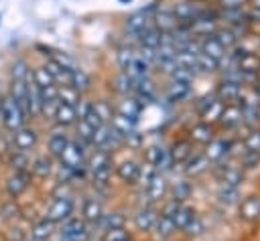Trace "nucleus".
<instances>
[{
    "mask_svg": "<svg viewBox=\"0 0 260 241\" xmlns=\"http://www.w3.org/2000/svg\"><path fill=\"white\" fill-rule=\"evenodd\" d=\"M144 162L150 164V166H154L162 174L173 166V162L169 158V148H165L160 144H152V146H146L144 148Z\"/></svg>",
    "mask_w": 260,
    "mask_h": 241,
    "instance_id": "obj_5",
    "label": "nucleus"
},
{
    "mask_svg": "<svg viewBox=\"0 0 260 241\" xmlns=\"http://www.w3.org/2000/svg\"><path fill=\"white\" fill-rule=\"evenodd\" d=\"M193 154V144L189 140H177L171 148H169V158L173 162V166H181L189 156Z\"/></svg>",
    "mask_w": 260,
    "mask_h": 241,
    "instance_id": "obj_27",
    "label": "nucleus"
},
{
    "mask_svg": "<svg viewBox=\"0 0 260 241\" xmlns=\"http://www.w3.org/2000/svg\"><path fill=\"white\" fill-rule=\"evenodd\" d=\"M43 67H45V69L49 71V75L53 77L55 85H69V81H71V71L75 69V67L63 65V63H59L57 59H51V57L43 63Z\"/></svg>",
    "mask_w": 260,
    "mask_h": 241,
    "instance_id": "obj_17",
    "label": "nucleus"
},
{
    "mask_svg": "<svg viewBox=\"0 0 260 241\" xmlns=\"http://www.w3.org/2000/svg\"><path fill=\"white\" fill-rule=\"evenodd\" d=\"M217 200L221 205H236L240 203V188L238 186H221L217 192Z\"/></svg>",
    "mask_w": 260,
    "mask_h": 241,
    "instance_id": "obj_48",
    "label": "nucleus"
},
{
    "mask_svg": "<svg viewBox=\"0 0 260 241\" xmlns=\"http://www.w3.org/2000/svg\"><path fill=\"white\" fill-rule=\"evenodd\" d=\"M244 91V83L238 81V79H230V77H223L217 87H215V97L223 103H238L240 95Z\"/></svg>",
    "mask_w": 260,
    "mask_h": 241,
    "instance_id": "obj_7",
    "label": "nucleus"
},
{
    "mask_svg": "<svg viewBox=\"0 0 260 241\" xmlns=\"http://www.w3.org/2000/svg\"><path fill=\"white\" fill-rule=\"evenodd\" d=\"M238 213H240V219L246 223L258 221L260 219V194H248L246 198H242Z\"/></svg>",
    "mask_w": 260,
    "mask_h": 241,
    "instance_id": "obj_18",
    "label": "nucleus"
},
{
    "mask_svg": "<svg viewBox=\"0 0 260 241\" xmlns=\"http://www.w3.org/2000/svg\"><path fill=\"white\" fill-rule=\"evenodd\" d=\"M120 241H136L132 235H128V237H124V239H120Z\"/></svg>",
    "mask_w": 260,
    "mask_h": 241,
    "instance_id": "obj_56",
    "label": "nucleus"
},
{
    "mask_svg": "<svg viewBox=\"0 0 260 241\" xmlns=\"http://www.w3.org/2000/svg\"><path fill=\"white\" fill-rule=\"evenodd\" d=\"M189 95H191V83L171 79L169 89H167V97H169L171 103H181V101L189 99Z\"/></svg>",
    "mask_w": 260,
    "mask_h": 241,
    "instance_id": "obj_31",
    "label": "nucleus"
},
{
    "mask_svg": "<svg viewBox=\"0 0 260 241\" xmlns=\"http://www.w3.org/2000/svg\"><path fill=\"white\" fill-rule=\"evenodd\" d=\"M124 24H126V30H128L130 34L138 36L140 32H144L146 28L152 26V16H150L148 12H144V10H138V12L130 14V16L126 18Z\"/></svg>",
    "mask_w": 260,
    "mask_h": 241,
    "instance_id": "obj_19",
    "label": "nucleus"
},
{
    "mask_svg": "<svg viewBox=\"0 0 260 241\" xmlns=\"http://www.w3.org/2000/svg\"><path fill=\"white\" fill-rule=\"evenodd\" d=\"M89 235V225L81 217H71L61 225V237L67 241H85Z\"/></svg>",
    "mask_w": 260,
    "mask_h": 241,
    "instance_id": "obj_9",
    "label": "nucleus"
},
{
    "mask_svg": "<svg viewBox=\"0 0 260 241\" xmlns=\"http://www.w3.org/2000/svg\"><path fill=\"white\" fill-rule=\"evenodd\" d=\"M57 99L61 103H67L71 107H77V103L83 99V95L79 91H75L71 85H57Z\"/></svg>",
    "mask_w": 260,
    "mask_h": 241,
    "instance_id": "obj_39",
    "label": "nucleus"
},
{
    "mask_svg": "<svg viewBox=\"0 0 260 241\" xmlns=\"http://www.w3.org/2000/svg\"><path fill=\"white\" fill-rule=\"evenodd\" d=\"M156 217H158V211L152 207V205H144L140 207L134 215H132V223L138 231L142 233H152V227L156 223Z\"/></svg>",
    "mask_w": 260,
    "mask_h": 241,
    "instance_id": "obj_11",
    "label": "nucleus"
},
{
    "mask_svg": "<svg viewBox=\"0 0 260 241\" xmlns=\"http://www.w3.org/2000/svg\"><path fill=\"white\" fill-rule=\"evenodd\" d=\"M104 213H106V211H104V205H102L100 198H95V196L83 198V203H81V219H83L87 225H98V223L102 221Z\"/></svg>",
    "mask_w": 260,
    "mask_h": 241,
    "instance_id": "obj_15",
    "label": "nucleus"
},
{
    "mask_svg": "<svg viewBox=\"0 0 260 241\" xmlns=\"http://www.w3.org/2000/svg\"><path fill=\"white\" fill-rule=\"evenodd\" d=\"M69 140H71V138L67 136L65 128L51 132V136H49V140H47V150H49V156L59 160V156L63 154V150H65V146L69 144Z\"/></svg>",
    "mask_w": 260,
    "mask_h": 241,
    "instance_id": "obj_21",
    "label": "nucleus"
},
{
    "mask_svg": "<svg viewBox=\"0 0 260 241\" xmlns=\"http://www.w3.org/2000/svg\"><path fill=\"white\" fill-rule=\"evenodd\" d=\"M30 182H32V176H30L28 170H22V172H10L8 178H6V182H4V188H6L8 198H14V200H16L20 194H24V192L28 190Z\"/></svg>",
    "mask_w": 260,
    "mask_h": 241,
    "instance_id": "obj_6",
    "label": "nucleus"
},
{
    "mask_svg": "<svg viewBox=\"0 0 260 241\" xmlns=\"http://www.w3.org/2000/svg\"><path fill=\"white\" fill-rule=\"evenodd\" d=\"M162 213L173 221V225H175L177 231H185V229L189 227V223L197 217V211H195L193 207H189V205H185V203H175V200H171V203L165 207Z\"/></svg>",
    "mask_w": 260,
    "mask_h": 241,
    "instance_id": "obj_3",
    "label": "nucleus"
},
{
    "mask_svg": "<svg viewBox=\"0 0 260 241\" xmlns=\"http://www.w3.org/2000/svg\"><path fill=\"white\" fill-rule=\"evenodd\" d=\"M69 85H71L75 91H79V93L83 95V93H87V91L91 89V77H89L83 69L75 67V69L71 71V81H69Z\"/></svg>",
    "mask_w": 260,
    "mask_h": 241,
    "instance_id": "obj_36",
    "label": "nucleus"
},
{
    "mask_svg": "<svg viewBox=\"0 0 260 241\" xmlns=\"http://www.w3.org/2000/svg\"><path fill=\"white\" fill-rule=\"evenodd\" d=\"M244 152L260 154V128H250L246 138H244Z\"/></svg>",
    "mask_w": 260,
    "mask_h": 241,
    "instance_id": "obj_46",
    "label": "nucleus"
},
{
    "mask_svg": "<svg viewBox=\"0 0 260 241\" xmlns=\"http://www.w3.org/2000/svg\"><path fill=\"white\" fill-rule=\"evenodd\" d=\"M232 148H234V142L232 140H223V138H213L207 146H205V158L215 164V162H221L225 156L232 154Z\"/></svg>",
    "mask_w": 260,
    "mask_h": 241,
    "instance_id": "obj_10",
    "label": "nucleus"
},
{
    "mask_svg": "<svg viewBox=\"0 0 260 241\" xmlns=\"http://www.w3.org/2000/svg\"><path fill=\"white\" fill-rule=\"evenodd\" d=\"M217 178L221 182V186H238L240 188V182L244 180V172L240 168H234V166H221L219 172H217Z\"/></svg>",
    "mask_w": 260,
    "mask_h": 241,
    "instance_id": "obj_33",
    "label": "nucleus"
},
{
    "mask_svg": "<svg viewBox=\"0 0 260 241\" xmlns=\"http://www.w3.org/2000/svg\"><path fill=\"white\" fill-rule=\"evenodd\" d=\"M199 53L219 63V61L225 57V53H228V51H225V49H223V47L213 38V34H211V36H205V38H201V41H199Z\"/></svg>",
    "mask_w": 260,
    "mask_h": 241,
    "instance_id": "obj_25",
    "label": "nucleus"
},
{
    "mask_svg": "<svg viewBox=\"0 0 260 241\" xmlns=\"http://www.w3.org/2000/svg\"><path fill=\"white\" fill-rule=\"evenodd\" d=\"M138 170H140V164H138L136 160H122V162L116 166V176H118L124 184L132 186V184L138 182Z\"/></svg>",
    "mask_w": 260,
    "mask_h": 241,
    "instance_id": "obj_23",
    "label": "nucleus"
},
{
    "mask_svg": "<svg viewBox=\"0 0 260 241\" xmlns=\"http://www.w3.org/2000/svg\"><path fill=\"white\" fill-rule=\"evenodd\" d=\"M104 231L108 229H120V227H126V217L120 213V211H112V213H104L102 221L98 223Z\"/></svg>",
    "mask_w": 260,
    "mask_h": 241,
    "instance_id": "obj_41",
    "label": "nucleus"
},
{
    "mask_svg": "<svg viewBox=\"0 0 260 241\" xmlns=\"http://www.w3.org/2000/svg\"><path fill=\"white\" fill-rule=\"evenodd\" d=\"M252 8H260V0H252Z\"/></svg>",
    "mask_w": 260,
    "mask_h": 241,
    "instance_id": "obj_55",
    "label": "nucleus"
},
{
    "mask_svg": "<svg viewBox=\"0 0 260 241\" xmlns=\"http://www.w3.org/2000/svg\"><path fill=\"white\" fill-rule=\"evenodd\" d=\"M130 233L126 231V227H120V229H108L102 233V241H120L124 237H128Z\"/></svg>",
    "mask_w": 260,
    "mask_h": 241,
    "instance_id": "obj_53",
    "label": "nucleus"
},
{
    "mask_svg": "<svg viewBox=\"0 0 260 241\" xmlns=\"http://www.w3.org/2000/svg\"><path fill=\"white\" fill-rule=\"evenodd\" d=\"M75 134H77V142L79 144H83L85 148L87 146H93V134H95V130H91L85 122H81V119H77L75 122Z\"/></svg>",
    "mask_w": 260,
    "mask_h": 241,
    "instance_id": "obj_45",
    "label": "nucleus"
},
{
    "mask_svg": "<svg viewBox=\"0 0 260 241\" xmlns=\"http://www.w3.org/2000/svg\"><path fill=\"white\" fill-rule=\"evenodd\" d=\"M219 124L225 128V130H234L238 126H242V109L238 103H225L223 111H221V117H219Z\"/></svg>",
    "mask_w": 260,
    "mask_h": 241,
    "instance_id": "obj_29",
    "label": "nucleus"
},
{
    "mask_svg": "<svg viewBox=\"0 0 260 241\" xmlns=\"http://www.w3.org/2000/svg\"><path fill=\"white\" fill-rule=\"evenodd\" d=\"M134 59H136V49H134V47H130V45L120 47V49H118V53H116V61H118L120 71H126V69L132 65V61H134Z\"/></svg>",
    "mask_w": 260,
    "mask_h": 241,
    "instance_id": "obj_44",
    "label": "nucleus"
},
{
    "mask_svg": "<svg viewBox=\"0 0 260 241\" xmlns=\"http://www.w3.org/2000/svg\"><path fill=\"white\" fill-rule=\"evenodd\" d=\"M179 24H181V20L175 16L173 10H156V12L152 14V26H154L156 30L165 32V34L175 32V30L179 28Z\"/></svg>",
    "mask_w": 260,
    "mask_h": 241,
    "instance_id": "obj_16",
    "label": "nucleus"
},
{
    "mask_svg": "<svg viewBox=\"0 0 260 241\" xmlns=\"http://www.w3.org/2000/svg\"><path fill=\"white\" fill-rule=\"evenodd\" d=\"M203 231H205V223H203V219L197 215L191 223H189V227L185 229V233L189 235V237H199V235H203Z\"/></svg>",
    "mask_w": 260,
    "mask_h": 241,
    "instance_id": "obj_52",
    "label": "nucleus"
},
{
    "mask_svg": "<svg viewBox=\"0 0 260 241\" xmlns=\"http://www.w3.org/2000/svg\"><path fill=\"white\" fill-rule=\"evenodd\" d=\"M213 38L225 49V51H232L234 47H238V36L234 34V30L230 26H217V30L213 32Z\"/></svg>",
    "mask_w": 260,
    "mask_h": 241,
    "instance_id": "obj_38",
    "label": "nucleus"
},
{
    "mask_svg": "<svg viewBox=\"0 0 260 241\" xmlns=\"http://www.w3.org/2000/svg\"><path fill=\"white\" fill-rule=\"evenodd\" d=\"M120 2H122V4H128V2H132V0H120Z\"/></svg>",
    "mask_w": 260,
    "mask_h": 241,
    "instance_id": "obj_59",
    "label": "nucleus"
},
{
    "mask_svg": "<svg viewBox=\"0 0 260 241\" xmlns=\"http://www.w3.org/2000/svg\"><path fill=\"white\" fill-rule=\"evenodd\" d=\"M193 192V184L187 180V178H181L173 184H169V194H171V200L175 203H185Z\"/></svg>",
    "mask_w": 260,
    "mask_h": 241,
    "instance_id": "obj_34",
    "label": "nucleus"
},
{
    "mask_svg": "<svg viewBox=\"0 0 260 241\" xmlns=\"http://www.w3.org/2000/svg\"><path fill=\"white\" fill-rule=\"evenodd\" d=\"M242 164H244V168H256V166L260 164V154L244 152V156H242Z\"/></svg>",
    "mask_w": 260,
    "mask_h": 241,
    "instance_id": "obj_54",
    "label": "nucleus"
},
{
    "mask_svg": "<svg viewBox=\"0 0 260 241\" xmlns=\"http://www.w3.org/2000/svg\"><path fill=\"white\" fill-rule=\"evenodd\" d=\"M57 241H67V239H65V237H61V235H59V239H57Z\"/></svg>",
    "mask_w": 260,
    "mask_h": 241,
    "instance_id": "obj_60",
    "label": "nucleus"
},
{
    "mask_svg": "<svg viewBox=\"0 0 260 241\" xmlns=\"http://www.w3.org/2000/svg\"><path fill=\"white\" fill-rule=\"evenodd\" d=\"M213 138H215V130H213V126L203 124V122H197V124L191 126V130H189V138H187V140H189L191 144L207 146Z\"/></svg>",
    "mask_w": 260,
    "mask_h": 241,
    "instance_id": "obj_20",
    "label": "nucleus"
},
{
    "mask_svg": "<svg viewBox=\"0 0 260 241\" xmlns=\"http://www.w3.org/2000/svg\"><path fill=\"white\" fill-rule=\"evenodd\" d=\"M0 215H2V219H6V221H16L18 215H20V207H18V203H16L14 198H8L6 203H2V207H0Z\"/></svg>",
    "mask_w": 260,
    "mask_h": 241,
    "instance_id": "obj_49",
    "label": "nucleus"
},
{
    "mask_svg": "<svg viewBox=\"0 0 260 241\" xmlns=\"http://www.w3.org/2000/svg\"><path fill=\"white\" fill-rule=\"evenodd\" d=\"M142 190H144V194H146V198L150 203H158L169 194V180H167V176L162 172H156L152 176V180Z\"/></svg>",
    "mask_w": 260,
    "mask_h": 241,
    "instance_id": "obj_13",
    "label": "nucleus"
},
{
    "mask_svg": "<svg viewBox=\"0 0 260 241\" xmlns=\"http://www.w3.org/2000/svg\"><path fill=\"white\" fill-rule=\"evenodd\" d=\"M256 79H258V83H260V71H258V75H256Z\"/></svg>",
    "mask_w": 260,
    "mask_h": 241,
    "instance_id": "obj_61",
    "label": "nucleus"
},
{
    "mask_svg": "<svg viewBox=\"0 0 260 241\" xmlns=\"http://www.w3.org/2000/svg\"><path fill=\"white\" fill-rule=\"evenodd\" d=\"M219 69V63L217 61H213V59H209V57H205V55H197V61H195V73H205V75H209V73H215Z\"/></svg>",
    "mask_w": 260,
    "mask_h": 241,
    "instance_id": "obj_47",
    "label": "nucleus"
},
{
    "mask_svg": "<svg viewBox=\"0 0 260 241\" xmlns=\"http://www.w3.org/2000/svg\"><path fill=\"white\" fill-rule=\"evenodd\" d=\"M236 71L242 75L244 81H246V79H256V75H258V71H260V55L248 51L244 57L238 59Z\"/></svg>",
    "mask_w": 260,
    "mask_h": 241,
    "instance_id": "obj_14",
    "label": "nucleus"
},
{
    "mask_svg": "<svg viewBox=\"0 0 260 241\" xmlns=\"http://www.w3.org/2000/svg\"><path fill=\"white\" fill-rule=\"evenodd\" d=\"M114 89H116L122 97L132 95V93H134V79H132L130 75H126L124 71H120V73L114 77Z\"/></svg>",
    "mask_w": 260,
    "mask_h": 241,
    "instance_id": "obj_43",
    "label": "nucleus"
},
{
    "mask_svg": "<svg viewBox=\"0 0 260 241\" xmlns=\"http://www.w3.org/2000/svg\"><path fill=\"white\" fill-rule=\"evenodd\" d=\"M28 172L32 178H49L53 174V158L49 154H41L30 160Z\"/></svg>",
    "mask_w": 260,
    "mask_h": 241,
    "instance_id": "obj_22",
    "label": "nucleus"
},
{
    "mask_svg": "<svg viewBox=\"0 0 260 241\" xmlns=\"http://www.w3.org/2000/svg\"><path fill=\"white\" fill-rule=\"evenodd\" d=\"M73 211H75V203L71 196H55L53 203L49 205L47 213H45V219H49L51 223L55 225H63L67 219L73 217Z\"/></svg>",
    "mask_w": 260,
    "mask_h": 241,
    "instance_id": "obj_4",
    "label": "nucleus"
},
{
    "mask_svg": "<svg viewBox=\"0 0 260 241\" xmlns=\"http://www.w3.org/2000/svg\"><path fill=\"white\" fill-rule=\"evenodd\" d=\"M55 229L57 225L43 217L30 227V241H49L55 235Z\"/></svg>",
    "mask_w": 260,
    "mask_h": 241,
    "instance_id": "obj_30",
    "label": "nucleus"
},
{
    "mask_svg": "<svg viewBox=\"0 0 260 241\" xmlns=\"http://www.w3.org/2000/svg\"><path fill=\"white\" fill-rule=\"evenodd\" d=\"M30 79V65L24 59H16L10 65V81H28Z\"/></svg>",
    "mask_w": 260,
    "mask_h": 241,
    "instance_id": "obj_42",
    "label": "nucleus"
},
{
    "mask_svg": "<svg viewBox=\"0 0 260 241\" xmlns=\"http://www.w3.org/2000/svg\"><path fill=\"white\" fill-rule=\"evenodd\" d=\"M30 83H32V85H37L39 89H45V87L55 85L53 77L49 75V71H47L43 65H39V67H32V69H30Z\"/></svg>",
    "mask_w": 260,
    "mask_h": 241,
    "instance_id": "obj_40",
    "label": "nucleus"
},
{
    "mask_svg": "<svg viewBox=\"0 0 260 241\" xmlns=\"http://www.w3.org/2000/svg\"><path fill=\"white\" fill-rule=\"evenodd\" d=\"M258 93H260V85H258Z\"/></svg>",
    "mask_w": 260,
    "mask_h": 241,
    "instance_id": "obj_62",
    "label": "nucleus"
},
{
    "mask_svg": "<svg viewBox=\"0 0 260 241\" xmlns=\"http://www.w3.org/2000/svg\"><path fill=\"white\" fill-rule=\"evenodd\" d=\"M10 138H12V148L18 152H30L39 144V132L32 126H22L14 134H10Z\"/></svg>",
    "mask_w": 260,
    "mask_h": 241,
    "instance_id": "obj_8",
    "label": "nucleus"
},
{
    "mask_svg": "<svg viewBox=\"0 0 260 241\" xmlns=\"http://www.w3.org/2000/svg\"><path fill=\"white\" fill-rule=\"evenodd\" d=\"M136 38H138V47H146V49H154L156 51V49H160L165 45L167 34L160 32V30H156L154 26H150L144 32H140Z\"/></svg>",
    "mask_w": 260,
    "mask_h": 241,
    "instance_id": "obj_24",
    "label": "nucleus"
},
{
    "mask_svg": "<svg viewBox=\"0 0 260 241\" xmlns=\"http://www.w3.org/2000/svg\"><path fill=\"white\" fill-rule=\"evenodd\" d=\"M175 225H173V221L165 215V213H158V217H156V223H154V227H152V233L156 235V237H160V239H169V237H173L175 235Z\"/></svg>",
    "mask_w": 260,
    "mask_h": 241,
    "instance_id": "obj_37",
    "label": "nucleus"
},
{
    "mask_svg": "<svg viewBox=\"0 0 260 241\" xmlns=\"http://www.w3.org/2000/svg\"><path fill=\"white\" fill-rule=\"evenodd\" d=\"M85 170L91 176V182L95 186L106 188L110 184V176H112V156H110V152L95 148L85 158Z\"/></svg>",
    "mask_w": 260,
    "mask_h": 241,
    "instance_id": "obj_1",
    "label": "nucleus"
},
{
    "mask_svg": "<svg viewBox=\"0 0 260 241\" xmlns=\"http://www.w3.org/2000/svg\"><path fill=\"white\" fill-rule=\"evenodd\" d=\"M2 101H4V95L0 93V109H2Z\"/></svg>",
    "mask_w": 260,
    "mask_h": 241,
    "instance_id": "obj_58",
    "label": "nucleus"
},
{
    "mask_svg": "<svg viewBox=\"0 0 260 241\" xmlns=\"http://www.w3.org/2000/svg\"><path fill=\"white\" fill-rule=\"evenodd\" d=\"M223 107H225V103L223 101H219L217 97L211 101V103H207L201 111H199V122H203V124H209V126H213V124H219V117H221V111H223Z\"/></svg>",
    "mask_w": 260,
    "mask_h": 241,
    "instance_id": "obj_32",
    "label": "nucleus"
},
{
    "mask_svg": "<svg viewBox=\"0 0 260 241\" xmlns=\"http://www.w3.org/2000/svg\"><path fill=\"white\" fill-rule=\"evenodd\" d=\"M53 122L59 126V128H69V126H75L77 122V111L75 107L67 105V103H57V109H55V115H53Z\"/></svg>",
    "mask_w": 260,
    "mask_h": 241,
    "instance_id": "obj_28",
    "label": "nucleus"
},
{
    "mask_svg": "<svg viewBox=\"0 0 260 241\" xmlns=\"http://www.w3.org/2000/svg\"><path fill=\"white\" fill-rule=\"evenodd\" d=\"M183 172H185V176H189V178H195V176H201V174H205L209 168H211V162L205 158V154L203 152H193L183 164Z\"/></svg>",
    "mask_w": 260,
    "mask_h": 241,
    "instance_id": "obj_12",
    "label": "nucleus"
},
{
    "mask_svg": "<svg viewBox=\"0 0 260 241\" xmlns=\"http://www.w3.org/2000/svg\"><path fill=\"white\" fill-rule=\"evenodd\" d=\"M81 122H85V124H87L91 130H98V128H102V126H104L102 117H100V115H98V111L93 109V103L89 105V109L85 111V115L81 117Z\"/></svg>",
    "mask_w": 260,
    "mask_h": 241,
    "instance_id": "obj_51",
    "label": "nucleus"
},
{
    "mask_svg": "<svg viewBox=\"0 0 260 241\" xmlns=\"http://www.w3.org/2000/svg\"><path fill=\"white\" fill-rule=\"evenodd\" d=\"M118 113H122V115H126V117H130L132 122H136L138 124V117H140V111H142V105H140V101L134 97V95H126V97H122V101L114 107Z\"/></svg>",
    "mask_w": 260,
    "mask_h": 241,
    "instance_id": "obj_26",
    "label": "nucleus"
},
{
    "mask_svg": "<svg viewBox=\"0 0 260 241\" xmlns=\"http://www.w3.org/2000/svg\"><path fill=\"white\" fill-rule=\"evenodd\" d=\"M6 164L10 166L12 172H22V170H28L30 166V158H28V152H18V150H10V154L6 156Z\"/></svg>",
    "mask_w": 260,
    "mask_h": 241,
    "instance_id": "obj_35",
    "label": "nucleus"
},
{
    "mask_svg": "<svg viewBox=\"0 0 260 241\" xmlns=\"http://www.w3.org/2000/svg\"><path fill=\"white\" fill-rule=\"evenodd\" d=\"M0 122H2V128H4L8 134H14V132L20 130L22 126H26V115H24V111L20 109V105H18L10 95H4L2 109H0Z\"/></svg>",
    "mask_w": 260,
    "mask_h": 241,
    "instance_id": "obj_2",
    "label": "nucleus"
},
{
    "mask_svg": "<svg viewBox=\"0 0 260 241\" xmlns=\"http://www.w3.org/2000/svg\"><path fill=\"white\" fill-rule=\"evenodd\" d=\"M91 103H93V109L98 111V115L102 117V122L104 124H110V119L114 115V107L106 99H98V101H91Z\"/></svg>",
    "mask_w": 260,
    "mask_h": 241,
    "instance_id": "obj_50",
    "label": "nucleus"
},
{
    "mask_svg": "<svg viewBox=\"0 0 260 241\" xmlns=\"http://www.w3.org/2000/svg\"><path fill=\"white\" fill-rule=\"evenodd\" d=\"M191 2H197V4H203V2H209V0H191Z\"/></svg>",
    "mask_w": 260,
    "mask_h": 241,
    "instance_id": "obj_57",
    "label": "nucleus"
}]
</instances>
